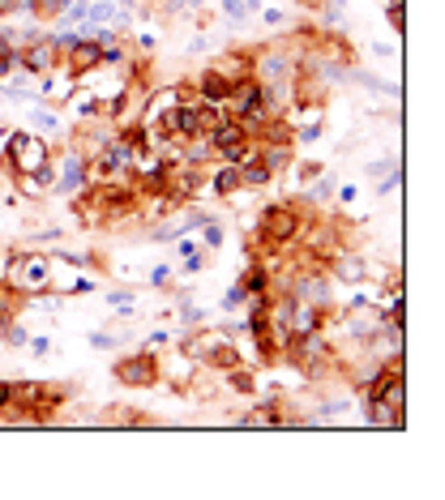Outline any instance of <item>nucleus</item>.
Returning <instances> with one entry per match:
<instances>
[{
	"mask_svg": "<svg viewBox=\"0 0 445 500\" xmlns=\"http://www.w3.org/2000/svg\"><path fill=\"white\" fill-rule=\"evenodd\" d=\"M330 193H334V180H330V176L321 180V184H313V189H309V197H313V201H326Z\"/></svg>",
	"mask_w": 445,
	"mask_h": 500,
	"instance_id": "obj_25",
	"label": "nucleus"
},
{
	"mask_svg": "<svg viewBox=\"0 0 445 500\" xmlns=\"http://www.w3.org/2000/svg\"><path fill=\"white\" fill-rule=\"evenodd\" d=\"M56 65H60V56H56V48H51V34L31 39L26 48L17 51V69H26L31 78H48V73H56Z\"/></svg>",
	"mask_w": 445,
	"mask_h": 500,
	"instance_id": "obj_2",
	"label": "nucleus"
},
{
	"mask_svg": "<svg viewBox=\"0 0 445 500\" xmlns=\"http://www.w3.org/2000/svg\"><path fill=\"white\" fill-rule=\"evenodd\" d=\"M201 240H206V248H218V244H223V227H218L215 218H206V223H201Z\"/></svg>",
	"mask_w": 445,
	"mask_h": 500,
	"instance_id": "obj_19",
	"label": "nucleus"
},
{
	"mask_svg": "<svg viewBox=\"0 0 445 500\" xmlns=\"http://www.w3.org/2000/svg\"><path fill=\"white\" fill-rule=\"evenodd\" d=\"M317 171H321V162H317V159H304V167H300V176H304V180H313Z\"/></svg>",
	"mask_w": 445,
	"mask_h": 500,
	"instance_id": "obj_30",
	"label": "nucleus"
},
{
	"mask_svg": "<svg viewBox=\"0 0 445 500\" xmlns=\"http://www.w3.org/2000/svg\"><path fill=\"white\" fill-rule=\"evenodd\" d=\"M167 278H172V274H167V270H163V265H159V270H154V274H150V282H154V287H163V282H167Z\"/></svg>",
	"mask_w": 445,
	"mask_h": 500,
	"instance_id": "obj_31",
	"label": "nucleus"
},
{
	"mask_svg": "<svg viewBox=\"0 0 445 500\" xmlns=\"http://www.w3.org/2000/svg\"><path fill=\"white\" fill-rule=\"evenodd\" d=\"M223 9H227V14L236 17V22H240V17L248 14V9H245V0H223Z\"/></svg>",
	"mask_w": 445,
	"mask_h": 500,
	"instance_id": "obj_28",
	"label": "nucleus"
},
{
	"mask_svg": "<svg viewBox=\"0 0 445 500\" xmlns=\"http://www.w3.org/2000/svg\"><path fill=\"white\" fill-rule=\"evenodd\" d=\"M133 159H137V145L129 137H116V142L103 145V154L95 162H99V176H129Z\"/></svg>",
	"mask_w": 445,
	"mask_h": 500,
	"instance_id": "obj_6",
	"label": "nucleus"
},
{
	"mask_svg": "<svg viewBox=\"0 0 445 500\" xmlns=\"http://www.w3.org/2000/svg\"><path fill=\"white\" fill-rule=\"evenodd\" d=\"M390 22H394V34H403V22H407V9H403V0H390Z\"/></svg>",
	"mask_w": 445,
	"mask_h": 500,
	"instance_id": "obj_23",
	"label": "nucleus"
},
{
	"mask_svg": "<svg viewBox=\"0 0 445 500\" xmlns=\"http://www.w3.org/2000/svg\"><path fill=\"white\" fill-rule=\"evenodd\" d=\"M90 342H95L99 351H112V347H116V338H112V334H90Z\"/></svg>",
	"mask_w": 445,
	"mask_h": 500,
	"instance_id": "obj_29",
	"label": "nucleus"
},
{
	"mask_svg": "<svg viewBox=\"0 0 445 500\" xmlns=\"http://www.w3.org/2000/svg\"><path fill=\"white\" fill-rule=\"evenodd\" d=\"M5 342H14V347H26V342H31V334H26V329H22V325H5Z\"/></svg>",
	"mask_w": 445,
	"mask_h": 500,
	"instance_id": "obj_20",
	"label": "nucleus"
},
{
	"mask_svg": "<svg viewBox=\"0 0 445 500\" xmlns=\"http://www.w3.org/2000/svg\"><path fill=\"white\" fill-rule=\"evenodd\" d=\"M300 210H292V206H270V210L262 214V231L270 244H292L300 236Z\"/></svg>",
	"mask_w": 445,
	"mask_h": 500,
	"instance_id": "obj_4",
	"label": "nucleus"
},
{
	"mask_svg": "<svg viewBox=\"0 0 445 500\" xmlns=\"http://www.w3.org/2000/svg\"><path fill=\"white\" fill-rule=\"evenodd\" d=\"M265 278H270V274H265V265H248L245 278H240V287H245L248 295H262V291H265Z\"/></svg>",
	"mask_w": 445,
	"mask_h": 500,
	"instance_id": "obj_17",
	"label": "nucleus"
},
{
	"mask_svg": "<svg viewBox=\"0 0 445 500\" xmlns=\"http://www.w3.org/2000/svg\"><path fill=\"white\" fill-rule=\"evenodd\" d=\"M253 78L262 86H279V81H296V56L292 51H262L257 56V73Z\"/></svg>",
	"mask_w": 445,
	"mask_h": 500,
	"instance_id": "obj_5",
	"label": "nucleus"
},
{
	"mask_svg": "<svg viewBox=\"0 0 445 500\" xmlns=\"http://www.w3.org/2000/svg\"><path fill=\"white\" fill-rule=\"evenodd\" d=\"M248 150H253V137H236V142L218 145V162H240Z\"/></svg>",
	"mask_w": 445,
	"mask_h": 500,
	"instance_id": "obj_15",
	"label": "nucleus"
},
{
	"mask_svg": "<svg viewBox=\"0 0 445 500\" xmlns=\"http://www.w3.org/2000/svg\"><path fill=\"white\" fill-rule=\"evenodd\" d=\"M17 5H22V9H31V5H34V0H17Z\"/></svg>",
	"mask_w": 445,
	"mask_h": 500,
	"instance_id": "obj_34",
	"label": "nucleus"
},
{
	"mask_svg": "<svg viewBox=\"0 0 445 500\" xmlns=\"http://www.w3.org/2000/svg\"><path fill=\"white\" fill-rule=\"evenodd\" d=\"M292 300H304V304L326 312V304H330V274H326V270H313V274L292 278Z\"/></svg>",
	"mask_w": 445,
	"mask_h": 500,
	"instance_id": "obj_7",
	"label": "nucleus"
},
{
	"mask_svg": "<svg viewBox=\"0 0 445 500\" xmlns=\"http://www.w3.org/2000/svg\"><path fill=\"white\" fill-rule=\"evenodd\" d=\"M198 95H201V103H227V95H231V78L223 73V69H206L198 78Z\"/></svg>",
	"mask_w": 445,
	"mask_h": 500,
	"instance_id": "obj_9",
	"label": "nucleus"
},
{
	"mask_svg": "<svg viewBox=\"0 0 445 500\" xmlns=\"http://www.w3.org/2000/svg\"><path fill=\"white\" fill-rule=\"evenodd\" d=\"M9 162L17 167V176H31V171H39L43 162H51V150H48V142H43V137H31V133H26Z\"/></svg>",
	"mask_w": 445,
	"mask_h": 500,
	"instance_id": "obj_8",
	"label": "nucleus"
},
{
	"mask_svg": "<svg viewBox=\"0 0 445 500\" xmlns=\"http://www.w3.org/2000/svg\"><path fill=\"white\" fill-rule=\"evenodd\" d=\"M257 154L270 171H283V167H292V142H270V145H257Z\"/></svg>",
	"mask_w": 445,
	"mask_h": 500,
	"instance_id": "obj_13",
	"label": "nucleus"
},
{
	"mask_svg": "<svg viewBox=\"0 0 445 500\" xmlns=\"http://www.w3.org/2000/svg\"><path fill=\"white\" fill-rule=\"evenodd\" d=\"M210 184H215V193H218V197H231V193H240V189H245V184H240V171H236V162H223V167L215 171V180H210Z\"/></svg>",
	"mask_w": 445,
	"mask_h": 500,
	"instance_id": "obj_14",
	"label": "nucleus"
},
{
	"mask_svg": "<svg viewBox=\"0 0 445 500\" xmlns=\"http://www.w3.org/2000/svg\"><path fill=\"white\" fill-rule=\"evenodd\" d=\"M9 265H14L9 278H14L17 291H48L51 287V261L48 257H14Z\"/></svg>",
	"mask_w": 445,
	"mask_h": 500,
	"instance_id": "obj_3",
	"label": "nucleus"
},
{
	"mask_svg": "<svg viewBox=\"0 0 445 500\" xmlns=\"http://www.w3.org/2000/svg\"><path fill=\"white\" fill-rule=\"evenodd\" d=\"M231 385L240 389V394H253V376H248V372H240V368H231Z\"/></svg>",
	"mask_w": 445,
	"mask_h": 500,
	"instance_id": "obj_24",
	"label": "nucleus"
},
{
	"mask_svg": "<svg viewBox=\"0 0 445 500\" xmlns=\"http://www.w3.org/2000/svg\"><path fill=\"white\" fill-rule=\"evenodd\" d=\"M14 406V381H0V415Z\"/></svg>",
	"mask_w": 445,
	"mask_h": 500,
	"instance_id": "obj_26",
	"label": "nucleus"
},
{
	"mask_svg": "<svg viewBox=\"0 0 445 500\" xmlns=\"http://www.w3.org/2000/svg\"><path fill=\"white\" fill-rule=\"evenodd\" d=\"M236 171H240V184H245V189H257V184H270V176H274V171H270V167L262 162V154H257V142H253V150H248L245 159L236 162Z\"/></svg>",
	"mask_w": 445,
	"mask_h": 500,
	"instance_id": "obj_10",
	"label": "nucleus"
},
{
	"mask_svg": "<svg viewBox=\"0 0 445 500\" xmlns=\"http://www.w3.org/2000/svg\"><path fill=\"white\" fill-rule=\"evenodd\" d=\"M31 120H34V125H39V129H60V120H56V116H51V112H34Z\"/></svg>",
	"mask_w": 445,
	"mask_h": 500,
	"instance_id": "obj_27",
	"label": "nucleus"
},
{
	"mask_svg": "<svg viewBox=\"0 0 445 500\" xmlns=\"http://www.w3.org/2000/svg\"><path fill=\"white\" fill-rule=\"evenodd\" d=\"M56 189H60V193H82L86 189V159L82 154H65V171L56 176Z\"/></svg>",
	"mask_w": 445,
	"mask_h": 500,
	"instance_id": "obj_11",
	"label": "nucleus"
},
{
	"mask_svg": "<svg viewBox=\"0 0 445 500\" xmlns=\"http://www.w3.org/2000/svg\"><path fill=\"white\" fill-rule=\"evenodd\" d=\"M334 274L347 278V282H356V278H364V265L356 270V261H338V265H334Z\"/></svg>",
	"mask_w": 445,
	"mask_h": 500,
	"instance_id": "obj_21",
	"label": "nucleus"
},
{
	"mask_svg": "<svg viewBox=\"0 0 445 500\" xmlns=\"http://www.w3.org/2000/svg\"><path fill=\"white\" fill-rule=\"evenodd\" d=\"M65 5H69V0H34L31 14H39V17H60V14H65Z\"/></svg>",
	"mask_w": 445,
	"mask_h": 500,
	"instance_id": "obj_18",
	"label": "nucleus"
},
{
	"mask_svg": "<svg viewBox=\"0 0 445 500\" xmlns=\"http://www.w3.org/2000/svg\"><path fill=\"white\" fill-rule=\"evenodd\" d=\"M184 5H193V9H198V5H206V0H184Z\"/></svg>",
	"mask_w": 445,
	"mask_h": 500,
	"instance_id": "obj_33",
	"label": "nucleus"
},
{
	"mask_svg": "<svg viewBox=\"0 0 445 500\" xmlns=\"http://www.w3.org/2000/svg\"><path fill=\"white\" fill-rule=\"evenodd\" d=\"M240 428H292V420L279 415V403H262V406H253L245 420H240Z\"/></svg>",
	"mask_w": 445,
	"mask_h": 500,
	"instance_id": "obj_12",
	"label": "nucleus"
},
{
	"mask_svg": "<svg viewBox=\"0 0 445 500\" xmlns=\"http://www.w3.org/2000/svg\"><path fill=\"white\" fill-rule=\"evenodd\" d=\"M116 381L129 385V389H150L154 381H159V359H154V351L120 359V364H116Z\"/></svg>",
	"mask_w": 445,
	"mask_h": 500,
	"instance_id": "obj_1",
	"label": "nucleus"
},
{
	"mask_svg": "<svg viewBox=\"0 0 445 500\" xmlns=\"http://www.w3.org/2000/svg\"><path fill=\"white\" fill-rule=\"evenodd\" d=\"M210 368L231 372V368H245V364H240V356H236V347H227V342H223V347H215V351H210Z\"/></svg>",
	"mask_w": 445,
	"mask_h": 500,
	"instance_id": "obj_16",
	"label": "nucleus"
},
{
	"mask_svg": "<svg viewBox=\"0 0 445 500\" xmlns=\"http://www.w3.org/2000/svg\"><path fill=\"white\" fill-rule=\"evenodd\" d=\"M245 9H262V0H245Z\"/></svg>",
	"mask_w": 445,
	"mask_h": 500,
	"instance_id": "obj_32",
	"label": "nucleus"
},
{
	"mask_svg": "<svg viewBox=\"0 0 445 500\" xmlns=\"http://www.w3.org/2000/svg\"><path fill=\"white\" fill-rule=\"evenodd\" d=\"M245 300H248V291H245V287H240V282H236V287H231V291H227V300H223V308H227V312H236V308L245 304Z\"/></svg>",
	"mask_w": 445,
	"mask_h": 500,
	"instance_id": "obj_22",
	"label": "nucleus"
}]
</instances>
